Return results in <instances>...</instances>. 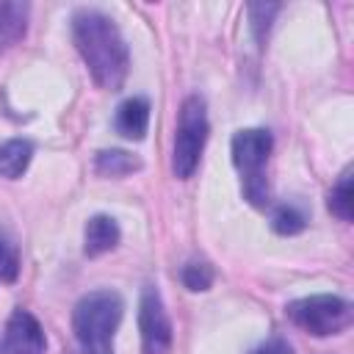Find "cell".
Masks as SVG:
<instances>
[{
    "label": "cell",
    "mask_w": 354,
    "mask_h": 354,
    "mask_svg": "<svg viewBox=\"0 0 354 354\" xmlns=\"http://www.w3.org/2000/svg\"><path fill=\"white\" fill-rule=\"evenodd\" d=\"M72 41L94 83L105 91H119L130 69V53L116 22L102 11L83 8L72 17Z\"/></svg>",
    "instance_id": "obj_1"
},
{
    "label": "cell",
    "mask_w": 354,
    "mask_h": 354,
    "mask_svg": "<svg viewBox=\"0 0 354 354\" xmlns=\"http://www.w3.org/2000/svg\"><path fill=\"white\" fill-rule=\"evenodd\" d=\"M122 296L116 290H91L72 310V329L83 354H111L122 321Z\"/></svg>",
    "instance_id": "obj_2"
},
{
    "label": "cell",
    "mask_w": 354,
    "mask_h": 354,
    "mask_svg": "<svg viewBox=\"0 0 354 354\" xmlns=\"http://www.w3.org/2000/svg\"><path fill=\"white\" fill-rule=\"evenodd\" d=\"M271 147H274V138L263 127H246L232 136V163L241 171L246 199L257 207L268 205V183L263 169L268 163Z\"/></svg>",
    "instance_id": "obj_3"
},
{
    "label": "cell",
    "mask_w": 354,
    "mask_h": 354,
    "mask_svg": "<svg viewBox=\"0 0 354 354\" xmlns=\"http://www.w3.org/2000/svg\"><path fill=\"white\" fill-rule=\"evenodd\" d=\"M207 111H205V100L202 97H185V102L180 105V116H177V133H174V149H171V169L180 180H188L196 166L199 158L205 152L207 144Z\"/></svg>",
    "instance_id": "obj_4"
},
{
    "label": "cell",
    "mask_w": 354,
    "mask_h": 354,
    "mask_svg": "<svg viewBox=\"0 0 354 354\" xmlns=\"http://www.w3.org/2000/svg\"><path fill=\"white\" fill-rule=\"evenodd\" d=\"M285 315L304 332L315 335V337H329L343 332L351 324V304L340 296L332 293H315V296H304L296 299L285 307Z\"/></svg>",
    "instance_id": "obj_5"
},
{
    "label": "cell",
    "mask_w": 354,
    "mask_h": 354,
    "mask_svg": "<svg viewBox=\"0 0 354 354\" xmlns=\"http://www.w3.org/2000/svg\"><path fill=\"white\" fill-rule=\"evenodd\" d=\"M138 332L144 354H166L171 346V321L163 307V299L155 288L141 290L138 301Z\"/></svg>",
    "instance_id": "obj_6"
},
{
    "label": "cell",
    "mask_w": 354,
    "mask_h": 354,
    "mask_svg": "<svg viewBox=\"0 0 354 354\" xmlns=\"http://www.w3.org/2000/svg\"><path fill=\"white\" fill-rule=\"evenodd\" d=\"M3 346H6V354H44L47 337L41 324L28 310H14L6 324Z\"/></svg>",
    "instance_id": "obj_7"
},
{
    "label": "cell",
    "mask_w": 354,
    "mask_h": 354,
    "mask_svg": "<svg viewBox=\"0 0 354 354\" xmlns=\"http://www.w3.org/2000/svg\"><path fill=\"white\" fill-rule=\"evenodd\" d=\"M116 133L130 138V141H141L147 136L149 127V102L144 97H130L116 108Z\"/></svg>",
    "instance_id": "obj_8"
},
{
    "label": "cell",
    "mask_w": 354,
    "mask_h": 354,
    "mask_svg": "<svg viewBox=\"0 0 354 354\" xmlns=\"http://www.w3.org/2000/svg\"><path fill=\"white\" fill-rule=\"evenodd\" d=\"M119 238H122V232H119L116 218H111L105 213H97L86 224V232H83V243L86 246L83 249H86L88 257H100V254L111 252L119 243Z\"/></svg>",
    "instance_id": "obj_9"
},
{
    "label": "cell",
    "mask_w": 354,
    "mask_h": 354,
    "mask_svg": "<svg viewBox=\"0 0 354 354\" xmlns=\"http://www.w3.org/2000/svg\"><path fill=\"white\" fill-rule=\"evenodd\" d=\"M28 28V3H0V50L14 47Z\"/></svg>",
    "instance_id": "obj_10"
},
{
    "label": "cell",
    "mask_w": 354,
    "mask_h": 354,
    "mask_svg": "<svg viewBox=\"0 0 354 354\" xmlns=\"http://www.w3.org/2000/svg\"><path fill=\"white\" fill-rule=\"evenodd\" d=\"M30 158H33V144L25 138H11V141L0 144V174L8 180L22 177Z\"/></svg>",
    "instance_id": "obj_11"
},
{
    "label": "cell",
    "mask_w": 354,
    "mask_h": 354,
    "mask_svg": "<svg viewBox=\"0 0 354 354\" xmlns=\"http://www.w3.org/2000/svg\"><path fill=\"white\" fill-rule=\"evenodd\" d=\"M94 169L102 177H124V174L138 171L141 160L133 152H124V149H102V152H97Z\"/></svg>",
    "instance_id": "obj_12"
},
{
    "label": "cell",
    "mask_w": 354,
    "mask_h": 354,
    "mask_svg": "<svg viewBox=\"0 0 354 354\" xmlns=\"http://www.w3.org/2000/svg\"><path fill=\"white\" fill-rule=\"evenodd\" d=\"M329 210L340 218V221H351V210H354V188H351V166L343 169V174L337 177V183L329 191Z\"/></svg>",
    "instance_id": "obj_13"
},
{
    "label": "cell",
    "mask_w": 354,
    "mask_h": 354,
    "mask_svg": "<svg viewBox=\"0 0 354 354\" xmlns=\"http://www.w3.org/2000/svg\"><path fill=\"white\" fill-rule=\"evenodd\" d=\"M271 227L279 235H296V232H301L307 227V216L296 205H279L274 210V216H271Z\"/></svg>",
    "instance_id": "obj_14"
},
{
    "label": "cell",
    "mask_w": 354,
    "mask_h": 354,
    "mask_svg": "<svg viewBox=\"0 0 354 354\" xmlns=\"http://www.w3.org/2000/svg\"><path fill=\"white\" fill-rule=\"evenodd\" d=\"M180 279L188 290H207L213 285V268L210 263H202V260H191L183 266L180 271Z\"/></svg>",
    "instance_id": "obj_15"
},
{
    "label": "cell",
    "mask_w": 354,
    "mask_h": 354,
    "mask_svg": "<svg viewBox=\"0 0 354 354\" xmlns=\"http://www.w3.org/2000/svg\"><path fill=\"white\" fill-rule=\"evenodd\" d=\"M279 11V6L277 3H252L249 6V22H252V33H254V39L263 44L266 41V36H268V28H271V19H274V14Z\"/></svg>",
    "instance_id": "obj_16"
},
{
    "label": "cell",
    "mask_w": 354,
    "mask_h": 354,
    "mask_svg": "<svg viewBox=\"0 0 354 354\" xmlns=\"http://www.w3.org/2000/svg\"><path fill=\"white\" fill-rule=\"evenodd\" d=\"M19 274V249L8 238H0V279L14 282Z\"/></svg>",
    "instance_id": "obj_17"
},
{
    "label": "cell",
    "mask_w": 354,
    "mask_h": 354,
    "mask_svg": "<svg viewBox=\"0 0 354 354\" xmlns=\"http://www.w3.org/2000/svg\"><path fill=\"white\" fill-rule=\"evenodd\" d=\"M252 354H293V348H290V343L285 337H268L266 343L252 348Z\"/></svg>",
    "instance_id": "obj_18"
},
{
    "label": "cell",
    "mask_w": 354,
    "mask_h": 354,
    "mask_svg": "<svg viewBox=\"0 0 354 354\" xmlns=\"http://www.w3.org/2000/svg\"><path fill=\"white\" fill-rule=\"evenodd\" d=\"M80 354H83V351H80Z\"/></svg>",
    "instance_id": "obj_19"
},
{
    "label": "cell",
    "mask_w": 354,
    "mask_h": 354,
    "mask_svg": "<svg viewBox=\"0 0 354 354\" xmlns=\"http://www.w3.org/2000/svg\"><path fill=\"white\" fill-rule=\"evenodd\" d=\"M0 354H3V351H0Z\"/></svg>",
    "instance_id": "obj_20"
}]
</instances>
